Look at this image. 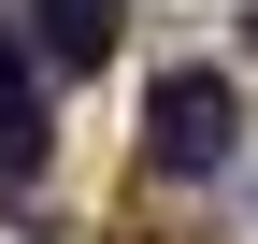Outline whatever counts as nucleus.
<instances>
[{
    "mask_svg": "<svg viewBox=\"0 0 258 244\" xmlns=\"http://www.w3.org/2000/svg\"><path fill=\"white\" fill-rule=\"evenodd\" d=\"M230 144H244V86L215 72V57H186V72L144 86V158L172 172V187H215V172H230Z\"/></svg>",
    "mask_w": 258,
    "mask_h": 244,
    "instance_id": "obj_1",
    "label": "nucleus"
},
{
    "mask_svg": "<svg viewBox=\"0 0 258 244\" xmlns=\"http://www.w3.org/2000/svg\"><path fill=\"white\" fill-rule=\"evenodd\" d=\"M43 172V72H29V43L0 29V187H29Z\"/></svg>",
    "mask_w": 258,
    "mask_h": 244,
    "instance_id": "obj_2",
    "label": "nucleus"
},
{
    "mask_svg": "<svg viewBox=\"0 0 258 244\" xmlns=\"http://www.w3.org/2000/svg\"><path fill=\"white\" fill-rule=\"evenodd\" d=\"M115 29H129L115 0H29V43H43L57 72H101V57H115Z\"/></svg>",
    "mask_w": 258,
    "mask_h": 244,
    "instance_id": "obj_3",
    "label": "nucleus"
}]
</instances>
